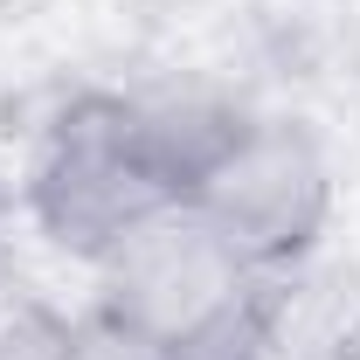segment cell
Wrapping results in <instances>:
<instances>
[{
	"mask_svg": "<svg viewBox=\"0 0 360 360\" xmlns=\"http://www.w3.org/2000/svg\"><path fill=\"white\" fill-rule=\"evenodd\" d=\"M222 104L201 97H125L90 90L56 111L28 160V222L77 264H104L118 243L174 215L187 194V167Z\"/></svg>",
	"mask_w": 360,
	"mask_h": 360,
	"instance_id": "obj_1",
	"label": "cell"
},
{
	"mask_svg": "<svg viewBox=\"0 0 360 360\" xmlns=\"http://www.w3.org/2000/svg\"><path fill=\"white\" fill-rule=\"evenodd\" d=\"M277 277L243 264L187 208L97 264V333L146 360H264Z\"/></svg>",
	"mask_w": 360,
	"mask_h": 360,
	"instance_id": "obj_2",
	"label": "cell"
},
{
	"mask_svg": "<svg viewBox=\"0 0 360 360\" xmlns=\"http://www.w3.org/2000/svg\"><path fill=\"white\" fill-rule=\"evenodd\" d=\"M180 208L194 222H208L243 264H257L264 277H284L326 243L340 180H333L326 146L298 118H264V111L222 104L187 167Z\"/></svg>",
	"mask_w": 360,
	"mask_h": 360,
	"instance_id": "obj_3",
	"label": "cell"
},
{
	"mask_svg": "<svg viewBox=\"0 0 360 360\" xmlns=\"http://www.w3.org/2000/svg\"><path fill=\"white\" fill-rule=\"evenodd\" d=\"M264 360H360V312L340 305V298L319 305V312H291V298L277 291Z\"/></svg>",
	"mask_w": 360,
	"mask_h": 360,
	"instance_id": "obj_4",
	"label": "cell"
},
{
	"mask_svg": "<svg viewBox=\"0 0 360 360\" xmlns=\"http://www.w3.org/2000/svg\"><path fill=\"white\" fill-rule=\"evenodd\" d=\"M77 360H146V354H125V347H111V340H104V333L90 326L84 340H77Z\"/></svg>",
	"mask_w": 360,
	"mask_h": 360,
	"instance_id": "obj_5",
	"label": "cell"
}]
</instances>
